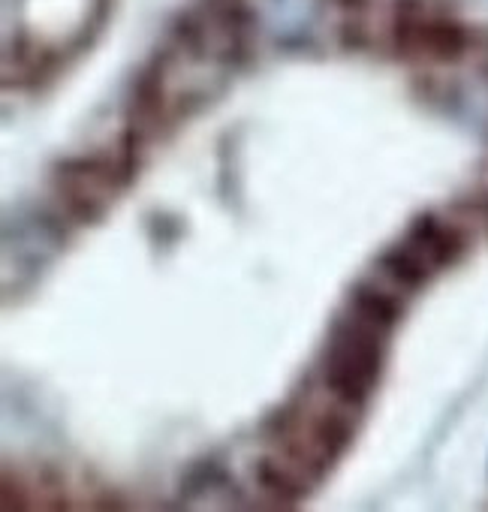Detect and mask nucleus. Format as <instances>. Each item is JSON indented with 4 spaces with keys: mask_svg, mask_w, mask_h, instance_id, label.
<instances>
[{
    "mask_svg": "<svg viewBox=\"0 0 488 512\" xmlns=\"http://www.w3.org/2000/svg\"><path fill=\"white\" fill-rule=\"evenodd\" d=\"M40 7H46V19L37 37L22 49L4 52L7 88L37 91L49 85L70 61L91 49L112 16L115 0H16L7 4V19L16 16V25H22ZM16 25H7V31Z\"/></svg>",
    "mask_w": 488,
    "mask_h": 512,
    "instance_id": "nucleus-1",
    "label": "nucleus"
},
{
    "mask_svg": "<svg viewBox=\"0 0 488 512\" xmlns=\"http://www.w3.org/2000/svg\"><path fill=\"white\" fill-rule=\"evenodd\" d=\"M386 335L356 320L350 311L332 326L329 347L323 353V383L329 398L362 410L380 377V350Z\"/></svg>",
    "mask_w": 488,
    "mask_h": 512,
    "instance_id": "nucleus-2",
    "label": "nucleus"
},
{
    "mask_svg": "<svg viewBox=\"0 0 488 512\" xmlns=\"http://www.w3.org/2000/svg\"><path fill=\"white\" fill-rule=\"evenodd\" d=\"M404 241L422 256L434 272L455 263L464 253V232L455 223H446L434 214H422L419 220H413Z\"/></svg>",
    "mask_w": 488,
    "mask_h": 512,
    "instance_id": "nucleus-3",
    "label": "nucleus"
},
{
    "mask_svg": "<svg viewBox=\"0 0 488 512\" xmlns=\"http://www.w3.org/2000/svg\"><path fill=\"white\" fill-rule=\"evenodd\" d=\"M347 311L362 320L365 326L377 329L380 335H389L398 320H401V302L395 293H389L386 287H380L377 281H359L350 290L347 299Z\"/></svg>",
    "mask_w": 488,
    "mask_h": 512,
    "instance_id": "nucleus-4",
    "label": "nucleus"
},
{
    "mask_svg": "<svg viewBox=\"0 0 488 512\" xmlns=\"http://www.w3.org/2000/svg\"><path fill=\"white\" fill-rule=\"evenodd\" d=\"M254 476H257L260 488H263L266 494L275 497L278 506H293V503H299V500L308 494V488L314 485V482H311L287 455H269V458H263V461L257 464Z\"/></svg>",
    "mask_w": 488,
    "mask_h": 512,
    "instance_id": "nucleus-5",
    "label": "nucleus"
},
{
    "mask_svg": "<svg viewBox=\"0 0 488 512\" xmlns=\"http://www.w3.org/2000/svg\"><path fill=\"white\" fill-rule=\"evenodd\" d=\"M377 269L383 272L380 278L389 281L398 293H416L434 275V269L422 260V256L407 241L395 244V247H386L377 256Z\"/></svg>",
    "mask_w": 488,
    "mask_h": 512,
    "instance_id": "nucleus-6",
    "label": "nucleus"
}]
</instances>
